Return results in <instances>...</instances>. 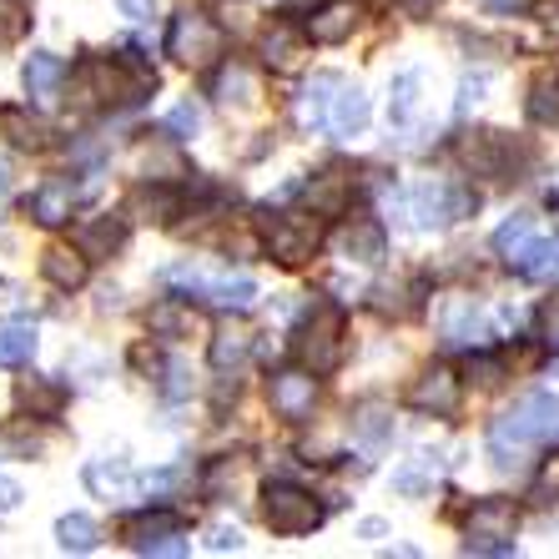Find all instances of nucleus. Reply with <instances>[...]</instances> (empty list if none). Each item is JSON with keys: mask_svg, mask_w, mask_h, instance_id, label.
<instances>
[{"mask_svg": "<svg viewBox=\"0 0 559 559\" xmlns=\"http://www.w3.org/2000/svg\"><path fill=\"white\" fill-rule=\"evenodd\" d=\"M76 92L86 106H142L146 96L156 92V71L142 61V51H106V56H92V61H81L76 71Z\"/></svg>", "mask_w": 559, "mask_h": 559, "instance_id": "f257e3e1", "label": "nucleus"}, {"mask_svg": "<svg viewBox=\"0 0 559 559\" xmlns=\"http://www.w3.org/2000/svg\"><path fill=\"white\" fill-rule=\"evenodd\" d=\"M549 439H559V399L555 393H530V399H520L509 414H499L495 424H489V454H495L499 468H514L524 449L549 443Z\"/></svg>", "mask_w": 559, "mask_h": 559, "instance_id": "f03ea898", "label": "nucleus"}, {"mask_svg": "<svg viewBox=\"0 0 559 559\" xmlns=\"http://www.w3.org/2000/svg\"><path fill=\"white\" fill-rule=\"evenodd\" d=\"M258 227H262L267 258L283 262V267H302L318 252V242H323V227H318L312 212H262Z\"/></svg>", "mask_w": 559, "mask_h": 559, "instance_id": "7ed1b4c3", "label": "nucleus"}, {"mask_svg": "<svg viewBox=\"0 0 559 559\" xmlns=\"http://www.w3.org/2000/svg\"><path fill=\"white\" fill-rule=\"evenodd\" d=\"M227 46L222 26L212 21L207 11H197V5H182V11L171 15L167 26V56H177L182 66H212Z\"/></svg>", "mask_w": 559, "mask_h": 559, "instance_id": "20e7f679", "label": "nucleus"}, {"mask_svg": "<svg viewBox=\"0 0 559 559\" xmlns=\"http://www.w3.org/2000/svg\"><path fill=\"white\" fill-rule=\"evenodd\" d=\"M262 520H267L273 534H283V539H298V534H312L323 524V504L308 489H298V484L273 479L262 489Z\"/></svg>", "mask_w": 559, "mask_h": 559, "instance_id": "39448f33", "label": "nucleus"}, {"mask_svg": "<svg viewBox=\"0 0 559 559\" xmlns=\"http://www.w3.org/2000/svg\"><path fill=\"white\" fill-rule=\"evenodd\" d=\"M298 358H302V368H312L318 378L333 373V368L343 364V312L333 308V302H323V308H318L308 323H302Z\"/></svg>", "mask_w": 559, "mask_h": 559, "instance_id": "423d86ee", "label": "nucleus"}, {"mask_svg": "<svg viewBox=\"0 0 559 559\" xmlns=\"http://www.w3.org/2000/svg\"><path fill=\"white\" fill-rule=\"evenodd\" d=\"M514 524H520L514 499H484V504H474L464 555H514Z\"/></svg>", "mask_w": 559, "mask_h": 559, "instance_id": "0eeeda50", "label": "nucleus"}, {"mask_svg": "<svg viewBox=\"0 0 559 559\" xmlns=\"http://www.w3.org/2000/svg\"><path fill=\"white\" fill-rule=\"evenodd\" d=\"M121 539H127L136 555H187L182 545V520L171 509H146V514H131L121 524Z\"/></svg>", "mask_w": 559, "mask_h": 559, "instance_id": "6e6552de", "label": "nucleus"}, {"mask_svg": "<svg viewBox=\"0 0 559 559\" xmlns=\"http://www.w3.org/2000/svg\"><path fill=\"white\" fill-rule=\"evenodd\" d=\"M474 212V192L454 177H439V182H424L414 192V222L418 227H449V222L468 217Z\"/></svg>", "mask_w": 559, "mask_h": 559, "instance_id": "1a4fd4ad", "label": "nucleus"}, {"mask_svg": "<svg viewBox=\"0 0 559 559\" xmlns=\"http://www.w3.org/2000/svg\"><path fill=\"white\" fill-rule=\"evenodd\" d=\"M267 404L283 424H308L312 404H318V373L312 368H283L267 378Z\"/></svg>", "mask_w": 559, "mask_h": 559, "instance_id": "9d476101", "label": "nucleus"}, {"mask_svg": "<svg viewBox=\"0 0 559 559\" xmlns=\"http://www.w3.org/2000/svg\"><path fill=\"white\" fill-rule=\"evenodd\" d=\"M171 283H182L187 298L197 302H212V308H252L258 302V283H248V277H237V283H207L202 273H192V267H171Z\"/></svg>", "mask_w": 559, "mask_h": 559, "instance_id": "9b49d317", "label": "nucleus"}, {"mask_svg": "<svg viewBox=\"0 0 559 559\" xmlns=\"http://www.w3.org/2000/svg\"><path fill=\"white\" fill-rule=\"evenodd\" d=\"M459 152H464V162L479 177H499V182L514 177V142H509L504 131H468Z\"/></svg>", "mask_w": 559, "mask_h": 559, "instance_id": "f8f14e48", "label": "nucleus"}, {"mask_svg": "<svg viewBox=\"0 0 559 559\" xmlns=\"http://www.w3.org/2000/svg\"><path fill=\"white\" fill-rule=\"evenodd\" d=\"M358 21H364V0H328V5L312 11L308 40H318V46H343V40L358 31Z\"/></svg>", "mask_w": 559, "mask_h": 559, "instance_id": "ddd939ff", "label": "nucleus"}, {"mask_svg": "<svg viewBox=\"0 0 559 559\" xmlns=\"http://www.w3.org/2000/svg\"><path fill=\"white\" fill-rule=\"evenodd\" d=\"M21 86H26L31 106H51L66 86V61L56 51H31L21 66Z\"/></svg>", "mask_w": 559, "mask_h": 559, "instance_id": "4468645a", "label": "nucleus"}, {"mask_svg": "<svg viewBox=\"0 0 559 559\" xmlns=\"http://www.w3.org/2000/svg\"><path fill=\"white\" fill-rule=\"evenodd\" d=\"M0 136H5L15 152H46V146H51V127H46L31 106H11V102H0Z\"/></svg>", "mask_w": 559, "mask_h": 559, "instance_id": "2eb2a0df", "label": "nucleus"}, {"mask_svg": "<svg viewBox=\"0 0 559 559\" xmlns=\"http://www.w3.org/2000/svg\"><path fill=\"white\" fill-rule=\"evenodd\" d=\"M21 207H26V217L40 222V227H61V222H71V207H76V187L51 177V182H40L36 192H26Z\"/></svg>", "mask_w": 559, "mask_h": 559, "instance_id": "dca6fc26", "label": "nucleus"}, {"mask_svg": "<svg viewBox=\"0 0 559 559\" xmlns=\"http://www.w3.org/2000/svg\"><path fill=\"white\" fill-rule=\"evenodd\" d=\"M408 404H414L418 414H433V418L459 414V378L449 373V368H429V373L414 383Z\"/></svg>", "mask_w": 559, "mask_h": 559, "instance_id": "f3484780", "label": "nucleus"}, {"mask_svg": "<svg viewBox=\"0 0 559 559\" xmlns=\"http://www.w3.org/2000/svg\"><path fill=\"white\" fill-rule=\"evenodd\" d=\"M338 248L348 262H368V267H373V262H383V252H389V233H383V222H373V217H353L348 227H343Z\"/></svg>", "mask_w": 559, "mask_h": 559, "instance_id": "a211bd4d", "label": "nucleus"}, {"mask_svg": "<svg viewBox=\"0 0 559 559\" xmlns=\"http://www.w3.org/2000/svg\"><path fill=\"white\" fill-rule=\"evenodd\" d=\"M81 252L92 262H102V258H111V252H121L127 248V222L121 217H86L76 227V237H71Z\"/></svg>", "mask_w": 559, "mask_h": 559, "instance_id": "6ab92c4d", "label": "nucleus"}, {"mask_svg": "<svg viewBox=\"0 0 559 559\" xmlns=\"http://www.w3.org/2000/svg\"><path fill=\"white\" fill-rule=\"evenodd\" d=\"M343 81L338 76H312L308 86L298 92V127L302 131H318L328 127V117H333V102H338Z\"/></svg>", "mask_w": 559, "mask_h": 559, "instance_id": "aec40b11", "label": "nucleus"}, {"mask_svg": "<svg viewBox=\"0 0 559 559\" xmlns=\"http://www.w3.org/2000/svg\"><path fill=\"white\" fill-rule=\"evenodd\" d=\"M86 252H71V248H46L40 252V277L51 287H61V293H76V287H86Z\"/></svg>", "mask_w": 559, "mask_h": 559, "instance_id": "412c9836", "label": "nucleus"}, {"mask_svg": "<svg viewBox=\"0 0 559 559\" xmlns=\"http://www.w3.org/2000/svg\"><path fill=\"white\" fill-rule=\"evenodd\" d=\"M328 127H333V136H343V142L364 136V131H368V96L358 92V86H343L338 102H333V117H328Z\"/></svg>", "mask_w": 559, "mask_h": 559, "instance_id": "4be33fe9", "label": "nucleus"}, {"mask_svg": "<svg viewBox=\"0 0 559 559\" xmlns=\"http://www.w3.org/2000/svg\"><path fill=\"white\" fill-rule=\"evenodd\" d=\"M509 267H514L520 277H530V283H549V277H559V237H549V242L530 237V248L509 262Z\"/></svg>", "mask_w": 559, "mask_h": 559, "instance_id": "5701e85b", "label": "nucleus"}, {"mask_svg": "<svg viewBox=\"0 0 559 559\" xmlns=\"http://www.w3.org/2000/svg\"><path fill=\"white\" fill-rule=\"evenodd\" d=\"M81 479H86V489L96 499H121L131 489V468H127V459H92Z\"/></svg>", "mask_w": 559, "mask_h": 559, "instance_id": "b1692460", "label": "nucleus"}, {"mask_svg": "<svg viewBox=\"0 0 559 559\" xmlns=\"http://www.w3.org/2000/svg\"><path fill=\"white\" fill-rule=\"evenodd\" d=\"M56 545H61L66 555H92V549L102 545V530H96L92 514H61V520H56Z\"/></svg>", "mask_w": 559, "mask_h": 559, "instance_id": "393cba45", "label": "nucleus"}, {"mask_svg": "<svg viewBox=\"0 0 559 559\" xmlns=\"http://www.w3.org/2000/svg\"><path fill=\"white\" fill-rule=\"evenodd\" d=\"M40 338L31 323H0V368H26L36 358Z\"/></svg>", "mask_w": 559, "mask_h": 559, "instance_id": "a878e982", "label": "nucleus"}, {"mask_svg": "<svg viewBox=\"0 0 559 559\" xmlns=\"http://www.w3.org/2000/svg\"><path fill=\"white\" fill-rule=\"evenodd\" d=\"M21 408H31V418H56L66 408V389L56 378H26L21 383Z\"/></svg>", "mask_w": 559, "mask_h": 559, "instance_id": "bb28decb", "label": "nucleus"}, {"mask_svg": "<svg viewBox=\"0 0 559 559\" xmlns=\"http://www.w3.org/2000/svg\"><path fill=\"white\" fill-rule=\"evenodd\" d=\"M248 353H252V333H242V328H227V333H217V338H212V368L237 378V368L248 364Z\"/></svg>", "mask_w": 559, "mask_h": 559, "instance_id": "cd10ccee", "label": "nucleus"}, {"mask_svg": "<svg viewBox=\"0 0 559 559\" xmlns=\"http://www.w3.org/2000/svg\"><path fill=\"white\" fill-rule=\"evenodd\" d=\"M146 328H152L156 338H187L197 328V312L192 308H182L177 298H167L162 308H152V318H146Z\"/></svg>", "mask_w": 559, "mask_h": 559, "instance_id": "c85d7f7f", "label": "nucleus"}, {"mask_svg": "<svg viewBox=\"0 0 559 559\" xmlns=\"http://www.w3.org/2000/svg\"><path fill=\"white\" fill-rule=\"evenodd\" d=\"M530 121L559 127V71H545V76L530 86Z\"/></svg>", "mask_w": 559, "mask_h": 559, "instance_id": "c756f323", "label": "nucleus"}, {"mask_svg": "<svg viewBox=\"0 0 559 559\" xmlns=\"http://www.w3.org/2000/svg\"><path fill=\"white\" fill-rule=\"evenodd\" d=\"M298 56H302V40L293 36L283 21H277V26L262 36V61L277 66V71H293V66H298Z\"/></svg>", "mask_w": 559, "mask_h": 559, "instance_id": "7c9ffc66", "label": "nucleus"}, {"mask_svg": "<svg viewBox=\"0 0 559 559\" xmlns=\"http://www.w3.org/2000/svg\"><path fill=\"white\" fill-rule=\"evenodd\" d=\"M443 338L454 343V348H468V343L484 338V323H479V312H474V302H454V308H449V318H443Z\"/></svg>", "mask_w": 559, "mask_h": 559, "instance_id": "2f4dec72", "label": "nucleus"}, {"mask_svg": "<svg viewBox=\"0 0 559 559\" xmlns=\"http://www.w3.org/2000/svg\"><path fill=\"white\" fill-rule=\"evenodd\" d=\"M131 207L152 212V222H171L177 212H182V192H177V187H136Z\"/></svg>", "mask_w": 559, "mask_h": 559, "instance_id": "473e14b6", "label": "nucleus"}, {"mask_svg": "<svg viewBox=\"0 0 559 559\" xmlns=\"http://www.w3.org/2000/svg\"><path fill=\"white\" fill-rule=\"evenodd\" d=\"M418 86H424V71H404V76L393 81V102H389L393 127H408L418 117Z\"/></svg>", "mask_w": 559, "mask_h": 559, "instance_id": "72a5a7b5", "label": "nucleus"}, {"mask_svg": "<svg viewBox=\"0 0 559 559\" xmlns=\"http://www.w3.org/2000/svg\"><path fill=\"white\" fill-rule=\"evenodd\" d=\"M308 197H312V212H338L348 202V177L343 171H318L308 182Z\"/></svg>", "mask_w": 559, "mask_h": 559, "instance_id": "f704fd0d", "label": "nucleus"}, {"mask_svg": "<svg viewBox=\"0 0 559 559\" xmlns=\"http://www.w3.org/2000/svg\"><path fill=\"white\" fill-rule=\"evenodd\" d=\"M530 237H534V217H530V212H514V217H509L504 227L495 233V252L504 262H514L524 248H530Z\"/></svg>", "mask_w": 559, "mask_h": 559, "instance_id": "c9c22d12", "label": "nucleus"}, {"mask_svg": "<svg viewBox=\"0 0 559 559\" xmlns=\"http://www.w3.org/2000/svg\"><path fill=\"white\" fill-rule=\"evenodd\" d=\"M31 21H36V15H31V0H0V51H5V46H21Z\"/></svg>", "mask_w": 559, "mask_h": 559, "instance_id": "e433bc0d", "label": "nucleus"}, {"mask_svg": "<svg viewBox=\"0 0 559 559\" xmlns=\"http://www.w3.org/2000/svg\"><path fill=\"white\" fill-rule=\"evenodd\" d=\"M433 474H439V464H433L429 454H418L408 468H399V474H393V489H399V495H424V489L433 484Z\"/></svg>", "mask_w": 559, "mask_h": 559, "instance_id": "4c0bfd02", "label": "nucleus"}, {"mask_svg": "<svg viewBox=\"0 0 559 559\" xmlns=\"http://www.w3.org/2000/svg\"><path fill=\"white\" fill-rule=\"evenodd\" d=\"M217 102L233 106V102H252V76L242 71V66H227L217 76Z\"/></svg>", "mask_w": 559, "mask_h": 559, "instance_id": "58836bf2", "label": "nucleus"}, {"mask_svg": "<svg viewBox=\"0 0 559 559\" xmlns=\"http://www.w3.org/2000/svg\"><path fill=\"white\" fill-rule=\"evenodd\" d=\"M530 499H534V504H559V454L545 459V468H539V479H534Z\"/></svg>", "mask_w": 559, "mask_h": 559, "instance_id": "ea45409f", "label": "nucleus"}, {"mask_svg": "<svg viewBox=\"0 0 559 559\" xmlns=\"http://www.w3.org/2000/svg\"><path fill=\"white\" fill-rule=\"evenodd\" d=\"M353 429L364 433L368 443H383L393 433V424H383V408H378V404H364V408H358V418H353Z\"/></svg>", "mask_w": 559, "mask_h": 559, "instance_id": "a19ab883", "label": "nucleus"}, {"mask_svg": "<svg viewBox=\"0 0 559 559\" xmlns=\"http://www.w3.org/2000/svg\"><path fill=\"white\" fill-rule=\"evenodd\" d=\"M197 127H202V111H197L192 102H182V106H171V111H167V131H171V136H182V142H187V136H197Z\"/></svg>", "mask_w": 559, "mask_h": 559, "instance_id": "79ce46f5", "label": "nucleus"}, {"mask_svg": "<svg viewBox=\"0 0 559 559\" xmlns=\"http://www.w3.org/2000/svg\"><path fill=\"white\" fill-rule=\"evenodd\" d=\"M207 549L212 555H237V549H242V530H237V524H212Z\"/></svg>", "mask_w": 559, "mask_h": 559, "instance_id": "37998d69", "label": "nucleus"}, {"mask_svg": "<svg viewBox=\"0 0 559 559\" xmlns=\"http://www.w3.org/2000/svg\"><path fill=\"white\" fill-rule=\"evenodd\" d=\"M162 399H167V404H177V399H187V393H192V378H187V368L182 364H167L162 368Z\"/></svg>", "mask_w": 559, "mask_h": 559, "instance_id": "c03bdc74", "label": "nucleus"}, {"mask_svg": "<svg viewBox=\"0 0 559 559\" xmlns=\"http://www.w3.org/2000/svg\"><path fill=\"white\" fill-rule=\"evenodd\" d=\"M539 338H545L549 348H559V293L545 298V308H539Z\"/></svg>", "mask_w": 559, "mask_h": 559, "instance_id": "a18cd8bd", "label": "nucleus"}, {"mask_svg": "<svg viewBox=\"0 0 559 559\" xmlns=\"http://www.w3.org/2000/svg\"><path fill=\"white\" fill-rule=\"evenodd\" d=\"M468 378L484 383V389H495L499 378H504V364H499V358H468Z\"/></svg>", "mask_w": 559, "mask_h": 559, "instance_id": "49530a36", "label": "nucleus"}, {"mask_svg": "<svg viewBox=\"0 0 559 559\" xmlns=\"http://www.w3.org/2000/svg\"><path fill=\"white\" fill-rule=\"evenodd\" d=\"M21 499H26V489H21L15 479H5V474H0V514H11V509H21Z\"/></svg>", "mask_w": 559, "mask_h": 559, "instance_id": "de8ad7c7", "label": "nucleus"}, {"mask_svg": "<svg viewBox=\"0 0 559 559\" xmlns=\"http://www.w3.org/2000/svg\"><path fill=\"white\" fill-rule=\"evenodd\" d=\"M121 11H127L131 21H152V0H121Z\"/></svg>", "mask_w": 559, "mask_h": 559, "instance_id": "09e8293b", "label": "nucleus"}, {"mask_svg": "<svg viewBox=\"0 0 559 559\" xmlns=\"http://www.w3.org/2000/svg\"><path fill=\"white\" fill-rule=\"evenodd\" d=\"M5 187H11V162L0 156V192H5Z\"/></svg>", "mask_w": 559, "mask_h": 559, "instance_id": "8fccbe9b", "label": "nucleus"}, {"mask_svg": "<svg viewBox=\"0 0 559 559\" xmlns=\"http://www.w3.org/2000/svg\"><path fill=\"white\" fill-rule=\"evenodd\" d=\"M408 5H429V0H408Z\"/></svg>", "mask_w": 559, "mask_h": 559, "instance_id": "3c124183", "label": "nucleus"}]
</instances>
